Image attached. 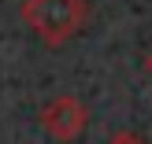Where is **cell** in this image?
Here are the masks:
<instances>
[{"mask_svg":"<svg viewBox=\"0 0 152 144\" xmlns=\"http://www.w3.org/2000/svg\"><path fill=\"white\" fill-rule=\"evenodd\" d=\"M108 144H148V140H145V137H137V133H126V130H123V133H115Z\"/></svg>","mask_w":152,"mask_h":144,"instance_id":"cell-3","label":"cell"},{"mask_svg":"<svg viewBox=\"0 0 152 144\" xmlns=\"http://www.w3.org/2000/svg\"><path fill=\"white\" fill-rule=\"evenodd\" d=\"M19 15L48 48H63L74 33H82L89 4L86 0H22Z\"/></svg>","mask_w":152,"mask_h":144,"instance_id":"cell-1","label":"cell"},{"mask_svg":"<svg viewBox=\"0 0 152 144\" xmlns=\"http://www.w3.org/2000/svg\"><path fill=\"white\" fill-rule=\"evenodd\" d=\"M148 70H152V52H148Z\"/></svg>","mask_w":152,"mask_h":144,"instance_id":"cell-4","label":"cell"},{"mask_svg":"<svg viewBox=\"0 0 152 144\" xmlns=\"http://www.w3.org/2000/svg\"><path fill=\"white\" fill-rule=\"evenodd\" d=\"M41 126H45V133L52 140H78L86 133V126H89V107L71 93L52 96L41 107Z\"/></svg>","mask_w":152,"mask_h":144,"instance_id":"cell-2","label":"cell"}]
</instances>
